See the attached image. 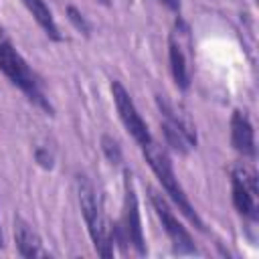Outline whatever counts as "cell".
Returning a JSON list of instances; mask_svg holds the SVG:
<instances>
[{
	"label": "cell",
	"mask_w": 259,
	"mask_h": 259,
	"mask_svg": "<svg viewBox=\"0 0 259 259\" xmlns=\"http://www.w3.org/2000/svg\"><path fill=\"white\" fill-rule=\"evenodd\" d=\"M77 192H79L81 212H83V219H85V225H87V231H89L95 251L101 257H111L113 255V231L103 212V204H101V198H99L95 186L85 176H79Z\"/></svg>",
	"instance_id": "obj_1"
},
{
	"label": "cell",
	"mask_w": 259,
	"mask_h": 259,
	"mask_svg": "<svg viewBox=\"0 0 259 259\" xmlns=\"http://www.w3.org/2000/svg\"><path fill=\"white\" fill-rule=\"evenodd\" d=\"M142 154H144L146 162L150 164L152 172L156 174V178L160 180V184H162V188L166 190V194H168V196L172 198V202L178 206V210H180L196 229L204 231V223H202V219L198 217V212L194 210V206L190 204V200H188L184 188L180 186V182H178V178H176V174H174V168H172V162H170L166 150L160 148V146H156V142H150L148 146L142 148Z\"/></svg>",
	"instance_id": "obj_2"
},
{
	"label": "cell",
	"mask_w": 259,
	"mask_h": 259,
	"mask_svg": "<svg viewBox=\"0 0 259 259\" xmlns=\"http://www.w3.org/2000/svg\"><path fill=\"white\" fill-rule=\"evenodd\" d=\"M0 71L8 77V81L18 87L28 101H32L36 107L53 113V107L42 91V85L38 81V77L34 75V71L28 67V63L22 59V55L14 49L12 42L2 40L0 42Z\"/></svg>",
	"instance_id": "obj_3"
},
{
	"label": "cell",
	"mask_w": 259,
	"mask_h": 259,
	"mask_svg": "<svg viewBox=\"0 0 259 259\" xmlns=\"http://www.w3.org/2000/svg\"><path fill=\"white\" fill-rule=\"evenodd\" d=\"M119 239V243H127L130 247L136 249L138 255L146 253V241H144V231H142V217H140V204H138V194L134 188L132 174L125 170L123 178V212L119 227L113 229V239Z\"/></svg>",
	"instance_id": "obj_4"
},
{
	"label": "cell",
	"mask_w": 259,
	"mask_h": 259,
	"mask_svg": "<svg viewBox=\"0 0 259 259\" xmlns=\"http://www.w3.org/2000/svg\"><path fill=\"white\" fill-rule=\"evenodd\" d=\"M231 196L237 212L247 221H257L259 210V188L257 174L249 164H237L231 172Z\"/></svg>",
	"instance_id": "obj_5"
},
{
	"label": "cell",
	"mask_w": 259,
	"mask_h": 259,
	"mask_svg": "<svg viewBox=\"0 0 259 259\" xmlns=\"http://www.w3.org/2000/svg\"><path fill=\"white\" fill-rule=\"evenodd\" d=\"M156 103L164 115L162 132H164L168 146L172 150H176L178 154H188L196 146V132H194L192 123L180 111H176V107L162 95L156 97Z\"/></svg>",
	"instance_id": "obj_6"
},
{
	"label": "cell",
	"mask_w": 259,
	"mask_h": 259,
	"mask_svg": "<svg viewBox=\"0 0 259 259\" xmlns=\"http://www.w3.org/2000/svg\"><path fill=\"white\" fill-rule=\"evenodd\" d=\"M150 200H152V206H154V210H156V214H158V219H160V223H162V227H164V231H166V235H168V239L172 243V249L176 253H180V255H194V253H198L190 233L176 219V214L170 208V204L166 202V198L158 190L150 188Z\"/></svg>",
	"instance_id": "obj_7"
},
{
	"label": "cell",
	"mask_w": 259,
	"mask_h": 259,
	"mask_svg": "<svg viewBox=\"0 0 259 259\" xmlns=\"http://www.w3.org/2000/svg\"><path fill=\"white\" fill-rule=\"evenodd\" d=\"M111 95H113V103H115V109L119 113V119L123 123V127L130 132V136L136 140V144L140 148L148 146L150 142H154L152 134H150V127L148 123L142 119V115L138 113V107L134 103V99L130 97L127 89L119 83V81H113L111 83Z\"/></svg>",
	"instance_id": "obj_8"
},
{
	"label": "cell",
	"mask_w": 259,
	"mask_h": 259,
	"mask_svg": "<svg viewBox=\"0 0 259 259\" xmlns=\"http://www.w3.org/2000/svg\"><path fill=\"white\" fill-rule=\"evenodd\" d=\"M186 28L182 24H176V28L170 32L168 38V61H170V71L174 77V83L178 89H188L190 85V67H188V57L182 47V36Z\"/></svg>",
	"instance_id": "obj_9"
},
{
	"label": "cell",
	"mask_w": 259,
	"mask_h": 259,
	"mask_svg": "<svg viewBox=\"0 0 259 259\" xmlns=\"http://www.w3.org/2000/svg\"><path fill=\"white\" fill-rule=\"evenodd\" d=\"M231 144L239 154H243L247 158H255L253 123H251L249 115L241 109H235L231 115Z\"/></svg>",
	"instance_id": "obj_10"
},
{
	"label": "cell",
	"mask_w": 259,
	"mask_h": 259,
	"mask_svg": "<svg viewBox=\"0 0 259 259\" xmlns=\"http://www.w3.org/2000/svg\"><path fill=\"white\" fill-rule=\"evenodd\" d=\"M14 241H16V247H18V253L22 257H45L49 255L45 249H42V243H40V237L34 233V229L22 221L20 217L14 219Z\"/></svg>",
	"instance_id": "obj_11"
},
{
	"label": "cell",
	"mask_w": 259,
	"mask_h": 259,
	"mask_svg": "<svg viewBox=\"0 0 259 259\" xmlns=\"http://www.w3.org/2000/svg\"><path fill=\"white\" fill-rule=\"evenodd\" d=\"M22 4L26 6V10L32 14V18L36 20V24L45 30V34L53 40H61V34H59V26L53 18V12L51 8L47 6L45 0H22Z\"/></svg>",
	"instance_id": "obj_12"
},
{
	"label": "cell",
	"mask_w": 259,
	"mask_h": 259,
	"mask_svg": "<svg viewBox=\"0 0 259 259\" xmlns=\"http://www.w3.org/2000/svg\"><path fill=\"white\" fill-rule=\"evenodd\" d=\"M67 14H69V20L75 24V28H79V30L85 32V34H89L91 26H89V22L85 20V16H83L75 6H69V8H67Z\"/></svg>",
	"instance_id": "obj_13"
},
{
	"label": "cell",
	"mask_w": 259,
	"mask_h": 259,
	"mask_svg": "<svg viewBox=\"0 0 259 259\" xmlns=\"http://www.w3.org/2000/svg\"><path fill=\"white\" fill-rule=\"evenodd\" d=\"M103 148H105V152L109 154L111 160H119V148H117V144H115L113 140L103 138Z\"/></svg>",
	"instance_id": "obj_14"
},
{
	"label": "cell",
	"mask_w": 259,
	"mask_h": 259,
	"mask_svg": "<svg viewBox=\"0 0 259 259\" xmlns=\"http://www.w3.org/2000/svg\"><path fill=\"white\" fill-rule=\"evenodd\" d=\"M158 2H160V4H164L166 8L174 10V12H176V10L180 8V2H178V0H158Z\"/></svg>",
	"instance_id": "obj_15"
},
{
	"label": "cell",
	"mask_w": 259,
	"mask_h": 259,
	"mask_svg": "<svg viewBox=\"0 0 259 259\" xmlns=\"http://www.w3.org/2000/svg\"><path fill=\"white\" fill-rule=\"evenodd\" d=\"M99 2H103V4H107V0H99Z\"/></svg>",
	"instance_id": "obj_16"
},
{
	"label": "cell",
	"mask_w": 259,
	"mask_h": 259,
	"mask_svg": "<svg viewBox=\"0 0 259 259\" xmlns=\"http://www.w3.org/2000/svg\"><path fill=\"white\" fill-rule=\"evenodd\" d=\"M0 245H2V235H0Z\"/></svg>",
	"instance_id": "obj_17"
}]
</instances>
